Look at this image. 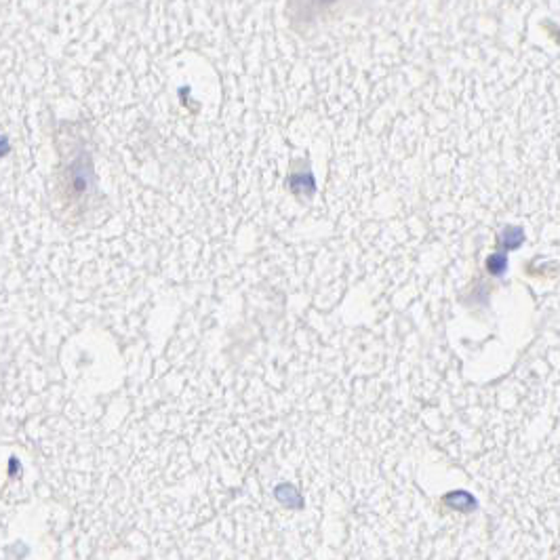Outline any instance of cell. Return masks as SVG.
<instances>
[{
	"label": "cell",
	"instance_id": "6da1fadb",
	"mask_svg": "<svg viewBox=\"0 0 560 560\" xmlns=\"http://www.w3.org/2000/svg\"><path fill=\"white\" fill-rule=\"evenodd\" d=\"M508 267V261L504 255H493L491 259H488V272H493V274H504Z\"/></svg>",
	"mask_w": 560,
	"mask_h": 560
}]
</instances>
